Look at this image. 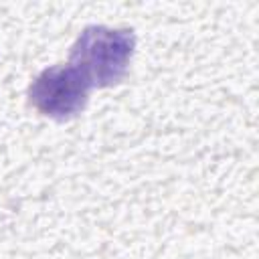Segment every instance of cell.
<instances>
[{"label":"cell","mask_w":259,"mask_h":259,"mask_svg":"<svg viewBox=\"0 0 259 259\" xmlns=\"http://www.w3.org/2000/svg\"><path fill=\"white\" fill-rule=\"evenodd\" d=\"M134 49L136 34L132 28L91 24L73 42L69 63L87 77L91 87H111L125 77Z\"/></svg>","instance_id":"cell-1"},{"label":"cell","mask_w":259,"mask_h":259,"mask_svg":"<svg viewBox=\"0 0 259 259\" xmlns=\"http://www.w3.org/2000/svg\"><path fill=\"white\" fill-rule=\"evenodd\" d=\"M91 89V83L75 65H55L34 77L28 87V101L40 115L63 121L85 109Z\"/></svg>","instance_id":"cell-2"}]
</instances>
